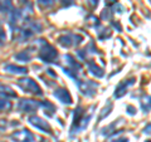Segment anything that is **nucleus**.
<instances>
[{"label": "nucleus", "instance_id": "f257e3e1", "mask_svg": "<svg viewBox=\"0 0 151 142\" xmlns=\"http://www.w3.org/2000/svg\"><path fill=\"white\" fill-rule=\"evenodd\" d=\"M37 43L39 44V58L43 60L44 63H53L58 57V53L53 45H50L48 42L44 39L37 40Z\"/></svg>", "mask_w": 151, "mask_h": 142}, {"label": "nucleus", "instance_id": "f03ea898", "mask_svg": "<svg viewBox=\"0 0 151 142\" xmlns=\"http://www.w3.org/2000/svg\"><path fill=\"white\" fill-rule=\"evenodd\" d=\"M18 87L23 89L24 92L34 94V96H42V94H43V91H42V88L39 87V84H38L34 79H32L29 77H23L19 79Z\"/></svg>", "mask_w": 151, "mask_h": 142}, {"label": "nucleus", "instance_id": "7ed1b4c3", "mask_svg": "<svg viewBox=\"0 0 151 142\" xmlns=\"http://www.w3.org/2000/svg\"><path fill=\"white\" fill-rule=\"evenodd\" d=\"M77 87L79 89L83 96L86 97H93L96 94V91H97V87L98 84L93 80H89V79H86V80H79L77 79Z\"/></svg>", "mask_w": 151, "mask_h": 142}, {"label": "nucleus", "instance_id": "20e7f679", "mask_svg": "<svg viewBox=\"0 0 151 142\" xmlns=\"http://www.w3.org/2000/svg\"><path fill=\"white\" fill-rule=\"evenodd\" d=\"M42 105L40 102L35 101V99H32V98H23L19 101L18 103V110L23 112V113H32V112H37L38 108H39Z\"/></svg>", "mask_w": 151, "mask_h": 142}, {"label": "nucleus", "instance_id": "39448f33", "mask_svg": "<svg viewBox=\"0 0 151 142\" xmlns=\"http://www.w3.org/2000/svg\"><path fill=\"white\" fill-rule=\"evenodd\" d=\"M83 38L79 35V34H72V33H68V34H63L58 38V43L65 47V48H69V47H76V45H79L82 43Z\"/></svg>", "mask_w": 151, "mask_h": 142}, {"label": "nucleus", "instance_id": "423d86ee", "mask_svg": "<svg viewBox=\"0 0 151 142\" xmlns=\"http://www.w3.org/2000/svg\"><path fill=\"white\" fill-rule=\"evenodd\" d=\"M28 122H29L33 127H35L37 130L43 132V133H48V135L52 133L50 125L45 120H43L42 117H39V116H30L29 118H28Z\"/></svg>", "mask_w": 151, "mask_h": 142}, {"label": "nucleus", "instance_id": "0eeeda50", "mask_svg": "<svg viewBox=\"0 0 151 142\" xmlns=\"http://www.w3.org/2000/svg\"><path fill=\"white\" fill-rule=\"evenodd\" d=\"M14 142H35V137L29 130L23 128L20 131H15L10 136Z\"/></svg>", "mask_w": 151, "mask_h": 142}, {"label": "nucleus", "instance_id": "6e6552de", "mask_svg": "<svg viewBox=\"0 0 151 142\" xmlns=\"http://www.w3.org/2000/svg\"><path fill=\"white\" fill-rule=\"evenodd\" d=\"M53 94L59 102L63 103V105H72V96H70V93L68 92L67 88H64V87L57 88Z\"/></svg>", "mask_w": 151, "mask_h": 142}, {"label": "nucleus", "instance_id": "1a4fd4ad", "mask_svg": "<svg viewBox=\"0 0 151 142\" xmlns=\"http://www.w3.org/2000/svg\"><path fill=\"white\" fill-rule=\"evenodd\" d=\"M84 117V112L82 107H77L74 110V115H73V123H72V128H70V135L78 133V126L81 123V121Z\"/></svg>", "mask_w": 151, "mask_h": 142}, {"label": "nucleus", "instance_id": "9d476101", "mask_svg": "<svg viewBox=\"0 0 151 142\" xmlns=\"http://www.w3.org/2000/svg\"><path fill=\"white\" fill-rule=\"evenodd\" d=\"M135 82H136L135 78H130V79H127V80H124V82H121L119 86H117L116 91H115V97H116V98L122 97V96H124V94L126 93L127 89H129V87L134 86Z\"/></svg>", "mask_w": 151, "mask_h": 142}, {"label": "nucleus", "instance_id": "9b49d317", "mask_svg": "<svg viewBox=\"0 0 151 142\" xmlns=\"http://www.w3.org/2000/svg\"><path fill=\"white\" fill-rule=\"evenodd\" d=\"M4 70L10 74H27L28 68L23 65H15V64H6L4 65Z\"/></svg>", "mask_w": 151, "mask_h": 142}, {"label": "nucleus", "instance_id": "f8f14e48", "mask_svg": "<svg viewBox=\"0 0 151 142\" xmlns=\"http://www.w3.org/2000/svg\"><path fill=\"white\" fill-rule=\"evenodd\" d=\"M87 67H88V70L94 75V77L102 78L103 75H105V72H103V69L100 67V65H97L96 63L93 62V60H88V62H87Z\"/></svg>", "mask_w": 151, "mask_h": 142}, {"label": "nucleus", "instance_id": "ddd939ff", "mask_svg": "<svg viewBox=\"0 0 151 142\" xmlns=\"http://www.w3.org/2000/svg\"><path fill=\"white\" fill-rule=\"evenodd\" d=\"M0 96H1L3 98H15L17 93L14 92V89L12 87L0 83Z\"/></svg>", "mask_w": 151, "mask_h": 142}, {"label": "nucleus", "instance_id": "4468645a", "mask_svg": "<svg viewBox=\"0 0 151 142\" xmlns=\"http://www.w3.org/2000/svg\"><path fill=\"white\" fill-rule=\"evenodd\" d=\"M64 60L65 62H67V64L69 65L70 67V69H73V70H76V72H77V70H79L82 68V65L79 64L77 60H76L70 54H67V55H64Z\"/></svg>", "mask_w": 151, "mask_h": 142}, {"label": "nucleus", "instance_id": "2eb2a0df", "mask_svg": "<svg viewBox=\"0 0 151 142\" xmlns=\"http://www.w3.org/2000/svg\"><path fill=\"white\" fill-rule=\"evenodd\" d=\"M14 58L17 60H20V62H29L32 59V54H30L29 50H22L14 55Z\"/></svg>", "mask_w": 151, "mask_h": 142}, {"label": "nucleus", "instance_id": "dca6fc26", "mask_svg": "<svg viewBox=\"0 0 151 142\" xmlns=\"http://www.w3.org/2000/svg\"><path fill=\"white\" fill-rule=\"evenodd\" d=\"M13 10H14V8H13L12 0H3V1L0 3V11L1 13L10 14Z\"/></svg>", "mask_w": 151, "mask_h": 142}, {"label": "nucleus", "instance_id": "f3484780", "mask_svg": "<svg viewBox=\"0 0 151 142\" xmlns=\"http://www.w3.org/2000/svg\"><path fill=\"white\" fill-rule=\"evenodd\" d=\"M12 107L13 105L8 98H0V112H9Z\"/></svg>", "mask_w": 151, "mask_h": 142}, {"label": "nucleus", "instance_id": "a211bd4d", "mask_svg": "<svg viewBox=\"0 0 151 142\" xmlns=\"http://www.w3.org/2000/svg\"><path fill=\"white\" fill-rule=\"evenodd\" d=\"M141 107L145 112H149L151 110V96H146L141 99Z\"/></svg>", "mask_w": 151, "mask_h": 142}, {"label": "nucleus", "instance_id": "6ab92c4d", "mask_svg": "<svg viewBox=\"0 0 151 142\" xmlns=\"http://www.w3.org/2000/svg\"><path fill=\"white\" fill-rule=\"evenodd\" d=\"M40 105L44 107V110H45V112H48V115L49 116H52V112H54L55 111V107L52 105V103L49 102V101H44V102H40Z\"/></svg>", "mask_w": 151, "mask_h": 142}, {"label": "nucleus", "instance_id": "aec40b11", "mask_svg": "<svg viewBox=\"0 0 151 142\" xmlns=\"http://www.w3.org/2000/svg\"><path fill=\"white\" fill-rule=\"evenodd\" d=\"M112 103H108V105L105 107V108H103V110H102V112H101V115H100V117H98V120H100V121H102L103 120V118H105V117H107L108 115H110V112L112 111Z\"/></svg>", "mask_w": 151, "mask_h": 142}, {"label": "nucleus", "instance_id": "412c9836", "mask_svg": "<svg viewBox=\"0 0 151 142\" xmlns=\"http://www.w3.org/2000/svg\"><path fill=\"white\" fill-rule=\"evenodd\" d=\"M38 4H39L42 8H48L53 4V0H38Z\"/></svg>", "mask_w": 151, "mask_h": 142}, {"label": "nucleus", "instance_id": "4be33fe9", "mask_svg": "<svg viewBox=\"0 0 151 142\" xmlns=\"http://www.w3.org/2000/svg\"><path fill=\"white\" fill-rule=\"evenodd\" d=\"M5 40H6V35H5V32L1 27H0V47H3L5 44Z\"/></svg>", "mask_w": 151, "mask_h": 142}, {"label": "nucleus", "instance_id": "5701e85b", "mask_svg": "<svg viewBox=\"0 0 151 142\" xmlns=\"http://www.w3.org/2000/svg\"><path fill=\"white\" fill-rule=\"evenodd\" d=\"M8 127H9L8 121H5V120H0V130H1V131H5Z\"/></svg>", "mask_w": 151, "mask_h": 142}, {"label": "nucleus", "instance_id": "b1692460", "mask_svg": "<svg viewBox=\"0 0 151 142\" xmlns=\"http://www.w3.org/2000/svg\"><path fill=\"white\" fill-rule=\"evenodd\" d=\"M127 111H129V115H135V113H136V108H134L132 106H127Z\"/></svg>", "mask_w": 151, "mask_h": 142}, {"label": "nucleus", "instance_id": "393cba45", "mask_svg": "<svg viewBox=\"0 0 151 142\" xmlns=\"http://www.w3.org/2000/svg\"><path fill=\"white\" fill-rule=\"evenodd\" d=\"M87 1H88V4H89L91 6H97L100 0H87Z\"/></svg>", "mask_w": 151, "mask_h": 142}, {"label": "nucleus", "instance_id": "a878e982", "mask_svg": "<svg viewBox=\"0 0 151 142\" xmlns=\"http://www.w3.org/2000/svg\"><path fill=\"white\" fill-rule=\"evenodd\" d=\"M116 4H117V0H106V5H107V6L116 5Z\"/></svg>", "mask_w": 151, "mask_h": 142}, {"label": "nucleus", "instance_id": "bb28decb", "mask_svg": "<svg viewBox=\"0 0 151 142\" xmlns=\"http://www.w3.org/2000/svg\"><path fill=\"white\" fill-rule=\"evenodd\" d=\"M144 133H147V135H150V133H151V125H149V126L144 130Z\"/></svg>", "mask_w": 151, "mask_h": 142}, {"label": "nucleus", "instance_id": "cd10ccee", "mask_svg": "<svg viewBox=\"0 0 151 142\" xmlns=\"http://www.w3.org/2000/svg\"><path fill=\"white\" fill-rule=\"evenodd\" d=\"M113 142H129V140H127V138H120V140H116Z\"/></svg>", "mask_w": 151, "mask_h": 142}, {"label": "nucleus", "instance_id": "c85d7f7f", "mask_svg": "<svg viewBox=\"0 0 151 142\" xmlns=\"http://www.w3.org/2000/svg\"><path fill=\"white\" fill-rule=\"evenodd\" d=\"M20 3H27V0H19Z\"/></svg>", "mask_w": 151, "mask_h": 142}, {"label": "nucleus", "instance_id": "c756f323", "mask_svg": "<svg viewBox=\"0 0 151 142\" xmlns=\"http://www.w3.org/2000/svg\"><path fill=\"white\" fill-rule=\"evenodd\" d=\"M40 142H48V141H44V140H42V141H40Z\"/></svg>", "mask_w": 151, "mask_h": 142}, {"label": "nucleus", "instance_id": "7c9ffc66", "mask_svg": "<svg viewBox=\"0 0 151 142\" xmlns=\"http://www.w3.org/2000/svg\"><path fill=\"white\" fill-rule=\"evenodd\" d=\"M145 142H151V140H147V141H145Z\"/></svg>", "mask_w": 151, "mask_h": 142}]
</instances>
